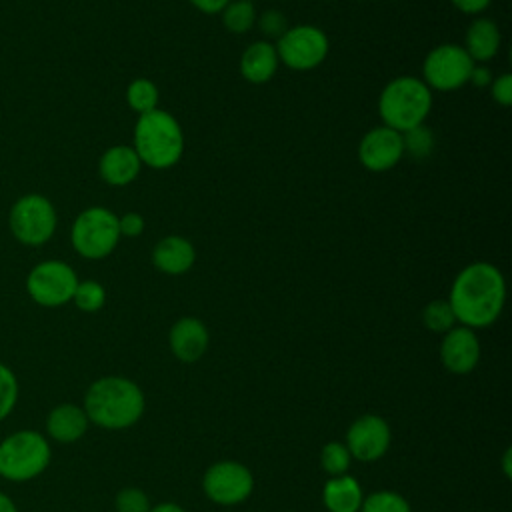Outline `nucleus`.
<instances>
[{"label": "nucleus", "mask_w": 512, "mask_h": 512, "mask_svg": "<svg viewBox=\"0 0 512 512\" xmlns=\"http://www.w3.org/2000/svg\"><path fill=\"white\" fill-rule=\"evenodd\" d=\"M278 54L270 40H256L240 56V74L250 84H266L278 70Z\"/></svg>", "instance_id": "19"}, {"label": "nucleus", "mask_w": 512, "mask_h": 512, "mask_svg": "<svg viewBox=\"0 0 512 512\" xmlns=\"http://www.w3.org/2000/svg\"><path fill=\"white\" fill-rule=\"evenodd\" d=\"M492 80H494L492 70L486 64H474L468 84H472L476 88H488L492 84Z\"/></svg>", "instance_id": "35"}, {"label": "nucleus", "mask_w": 512, "mask_h": 512, "mask_svg": "<svg viewBox=\"0 0 512 512\" xmlns=\"http://www.w3.org/2000/svg\"><path fill=\"white\" fill-rule=\"evenodd\" d=\"M422 324L430 332L446 334L450 328L456 326V316L448 304V300H432L422 308Z\"/></svg>", "instance_id": "25"}, {"label": "nucleus", "mask_w": 512, "mask_h": 512, "mask_svg": "<svg viewBox=\"0 0 512 512\" xmlns=\"http://www.w3.org/2000/svg\"><path fill=\"white\" fill-rule=\"evenodd\" d=\"M452 6L462 12V14H468V16H478L482 14L492 0H450Z\"/></svg>", "instance_id": "34"}, {"label": "nucleus", "mask_w": 512, "mask_h": 512, "mask_svg": "<svg viewBox=\"0 0 512 512\" xmlns=\"http://www.w3.org/2000/svg\"><path fill=\"white\" fill-rule=\"evenodd\" d=\"M84 412L88 420L100 428H130L144 414V394L140 386L128 378L104 376L88 386Z\"/></svg>", "instance_id": "2"}, {"label": "nucleus", "mask_w": 512, "mask_h": 512, "mask_svg": "<svg viewBox=\"0 0 512 512\" xmlns=\"http://www.w3.org/2000/svg\"><path fill=\"white\" fill-rule=\"evenodd\" d=\"M158 100H160L158 86L150 78H134L126 88V104L138 116L156 110Z\"/></svg>", "instance_id": "22"}, {"label": "nucleus", "mask_w": 512, "mask_h": 512, "mask_svg": "<svg viewBox=\"0 0 512 512\" xmlns=\"http://www.w3.org/2000/svg\"><path fill=\"white\" fill-rule=\"evenodd\" d=\"M142 170V162L136 150L128 144H114L106 148L98 160L100 178L114 188L132 184Z\"/></svg>", "instance_id": "16"}, {"label": "nucleus", "mask_w": 512, "mask_h": 512, "mask_svg": "<svg viewBox=\"0 0 512 512\" xmlns=\"http://www.w3.org/2000/svg\"><path fill=\"white\" fill-rule=\"evenodd\" d=\"M18 400V380L10 366L0 362V422L14 410Z\"/></svg>", "instance_id": "29"}, {"label": "nucleus", "mask_w": 512, "mask_h": 512, "mask_svg": "<svg viewBox=\"0 0 512 512\" xmlns=\"http://www.w3.org/2000/svg\"><path fill=\"white\" fill-rule=\"evenodd\" d=\"M88 416L84 408L76 404H60L54 410H50L46 418V432L50 438L62 444H70L80 440L88 430Z\"/></svg>", "instance_id": "20"}, {"label": "nucleus", "mask_w": 512, "mask_h": 512, "mask_svg": "<svg viewBox=\"0 0 512 512\" xmlns=\"http://www.w3.org/2000/svg\"><path fill=\"white\" fill-rule=\"evenodd\" d=\"M72 302L82 312H88V314L98 312L106 304V290L96 280H78Z\"/></svg>", "instance_id": "26"}, {"label": "nucleus", "mask_w": 512, "mask_h": 512, "mask_svg": "<svg viewBox=\"0 0 512 512\" xmlns=\"http://www.w3.org/2000/svg\"><path fill=\"white\" fill-rule=\"evenodd\" d=\"M150 512H186V510L174 502H162V504L150 508Z\"/></svg>", "instance_id": "37"}, {"label": "nucleus", "mask_w": 512, "mask_h": 512, "mask_svg": "<svg viewBox=\"0 0 512 512\" xmlns=\"http://www.w3.org/2000/svg\"><path fill=\"white\" fill-rule=\"evenodd\" d=\"M196 262L194 244L178 234L164 236L152 248V264L156 270L168 276L186 274Z\"/></svg>", "instance_id": "17"}, {"label": "nucleus", "mask_w": 512, "mask_h": 512, "mask_svg": "<svg viewBox=\"0 0 512 512\" xmlns=\"http://www.w3.org/2000/svg\"><path fill=\"white\" fill-rule=\"evenodd\" d=\"M256 22H258L260 32H262L266 38H270V40H278V38L288 30V18H286V14H284L282 10H278V8H268V10H264V12L256 18Z\"/></svg>", "instance_id": "30"}, {"label": "nucleus", "mask_w": 512, "mask_h": 512, "mask_svg": "<svg viewBox=\"0 0 512 512\" xmlns=\"http://www.w3.org/2000/svg\"><path fill=\"white\" fill-rule=\"evenodd\" d=\"M144 218L138 212H126L122 216H118V228H120V236L126 238H138L144 232Z\"/></svg>", "instance_id": "33"}, {"label": "nucleus", "mask_w": 512, "mask_h": 512, "mask_svg": "<svg viewBox=\"0 0 512 512\" xmlns=\"http://www.w3.org/2000/svg\"><path fill=\"white\" fill-rule=\"evenodd\" d=\"M474 60L462 44L444 42L434 46L422 60V82L434 92L460 90L470 80Z\"/></svg>", "instance_id": "9"}, {"label": "nucleus", "mask_w": 512, "mask_h": 512, "mask_svg": "<svg viewBox=\"0 0 512 512\" xmlns=\"http://www.w3.org/2000/svg\"><path fill=\"white\" fill-rule=\"evenodd\" d=\"M76 286V270L68 262L56 258L38 262L26 276L28 296L44 308H58L72 302Z\"/></svg>", "instance_id": "10"}, {"label": "nucleus", "mask_w": 512, "mask_h": 512, "mask_svg": "<svg viewBox=\"0 0 512 512\" xmlns=\"http://www.w3.org/2000/svg\"><path fill=\"white\" fill-rule=\"evenodd\" d=\"M202 14H220L230 0H188Z\"/></svg>", "instance_id": "36"}, {"label": "nucleus", "mask_w": 512, "mask_h": 512, "mask_svg": "<svg viewBox=\"0 0 512 512\" xmlns=\"http://www.w3.org/2000/svg\"><path fill=\"white\" fill-rule=\"evenodd\" d=\"M448 304L466 328H486L498 320L506 302V280L502 272L486 262L466 264L452 280Z\"/></svg>", "instance_id": "1"}, {"label": "nucleus", "mask_w": 512, "mask_h": 512, "mask_svg": "<svg viewBox=\"0 0 512 512\" xmlns=\"http://www.w3.org/2000/svg\"><path fill=\"white\" fill-rule=\"evenodd\" d=\"M48 440L36 430H18L0 442V476L26 482L40 476L50 464Z\"/></svg>", "instance_id": "5"}, {"label": "nucleus", "mask_w": 512, "mask_h": 512, "mask_svg": "<svg viewBox=\"0 0 512 512\" xmlns=\"http://www.w3.org/2000/svg\"><path fill=\"white\" fill-rule=\"evenodd\" d=\"M280 64L288 66L294 72H308L318 68L328 52L330 40L324 30L314 24H296L274 42Z\"/></svg>", "instance_id": "8"}, {"label": "nucleus", "mask_w": 512, "mask_h": 512, "mask_svg": "<svg viewBox=\"0 0 512 512\" xmlns=\"http://www.w3.org/2000/svg\"><path fill=\"white\" fill-rule=\"evenodd\" d=\"M132 148L142 166L166 170L180 162L184 154V132L180 122L168 110L156 108L140 114L134 124Z\"/></svg>", "instance_id": "3"}, {"label": "nucleus", "mask_w": 512, "mask_h": 512, "mask_svg": "<svg viewBox=\"0 0 512 512\" xmlns=\"http://www.w3.org/2000/svg\"><path fill=\"white\" fill-rule=\"evenodd\" d=\"M220 16L224 28L232 34H244L256 24V8L250 0H230Z\"/></svg>", "instance_id": "23"}, {"label": "nucleus", "mask_w": 512, "mask_h": 512, "mask_svg": "<svg viewBox=\"0 0 512 512\" xmlns=\"http://www.w3.org/2000/svg\"><path fill=\"white\" fill-rule=\"evenodd\" d=\"M116 512H150L148 496L140 488H124L116 494Z\"/></svg>", "instance_id": "31"}, {"label": "nucleus", "mask_w": 512, "mask_h": 512, "mask_svg": "<svg viewBox=\"0 0 512 512\" xmlns=\"http://www.w3.org/2000/svg\"><path fill=\"white\" fill-rule=\"evenodd\" d=\"M204 494L222 506L244 502L254 490L252 472L234 460H220L212 464L202 478Z\"/></svg>", "instance_id": "11"}, {"label": "nucleus", "mask_w": 512, "mask_h": 512, "mask_svg": "<svg viewBox=\"0 0 512 512\" xmlns=\"http://www.w3.org/2000/svg\"><path fill=\"white\" fill-rule=\"evenodd\" d=\"M250 2H252V0H250Z\"/></svg>", "instance_id": "39"}, {"label": "nucleus", "mask_w": 512, "mask_h": 512, "mask_svg": "<svg viewBox=\"0 0 512 512\" xmlns=\"http://www.w3.org/2000/svg\"><path fill=\"white\" fill-rule=\"evenodd\" d=\"M364 494L354 476H332L322 488V502L328 512H358Z\"/></svg>", "instance_id": "21"}, {"label": "nucleus", "mask_w": 512, "mask_h": 512, "mask_svg": "<svg viewBox=\"0 0 512 512\" xmlns=\"http://www.w3.org/2000/svg\"><path fill=\"white\" fill-rule=\"evenodd\" d=\"M350 452L342 442H328L320 450V464L330 476H342L350 468Z\"/></svg>", "instance_id": "28"}, {"label": "nucleus", "mask_w": 512, "mask_h": 512, "mask_svg": "<svg viewBox=\"0 0 512 512\" xmlns=\"http://www.w3.org/2000/svg\"><path fill=\"white\" fill-rule=\"evenodd\" d=\"M432 110V90L422 78L404 74L392 78L378 96V116L384 126L406 132L426 122Z\"/></svg>", "instance_id": "4"}, {"label": "nucleus", "mask_w": 512, "mask_h": 512, "mask_svg": "<svg viewBox=\"0 0 512 512\" xmlns=\"http://www.w3.org/2000/svg\"><path fill=\"white\" fill-rule=\"evenodd\" d=\"M358 512H410V504L398 492L378 490L362 500Z\"/></svg>", "instance_id": "27"}, {"label": "nucleus", "mask_w": 512, "mask_h": 512, "mask_svg": "<svg viewBox=\"0 0 512 512\" xmlns=\"http://www.w3.org/2000/svg\"><path fill=\"white\" fill-rule=\"evenodd\" d=\"M0 512H18L16 504L4 492H0Z\"/></svg>", "instance_id": "38"}, {"label": "nucleus", "mask_w": 512, "mask_h": 512, "mask_svg": "<svg viewBox=\"0 0 512 512\" xmlns=\"http://www.w3.org/2000/svg\"><path fill=\"white\" fill-rule=\"evenodd\" d=\"M500 44L502 34L498 24L486 16H478L468 24L462 48L468 52L474 64H486L498 54Z\"/></svg>", "instance_id": "18"}, {"label": "nucleus", "mask_w": 512, "mask_h": 512, "mask_svg": "<svg viewBox=\"0 0 512 512\" xmlns=\"http://www.w3.org/2000/svg\"><path fill=\"white\" fill-rule=\"evenodd\" d=\"M58 226V214L50 198L38 192L24 194L14 200L8 212L10 234L24 246L46 244Z\"/></svg>", "instance_id": "7"}, {"label": "nucleus", "mask_w": 512, "mask_h": 512, "mask_svg": "<svg viewBox=\"0 0 512 512\" xmlns=\"http://www.w3.org/2000/svg\"><path fill=\"white\" fill-rule=\"evenodd\" d=\"M434 132L426 126H414L406 132H402V148H404V156H410L414 160H422L428 158L434 150Z\"/></svg>", "instance_id": "24"}, {"label": "nucleus", "mask_w": 512, "mask_h": 512, "mask_svg": "<svg viewBox=\"0 0 512 512\" xmlns=\"http://www.w3.org/2000/svg\"><path fill=\"white\" fill-rule=\"evenodd\" d=\"M488 88H490V96L496 104H500L502 108H508L512 104V74L504 72V74L496 76Z\"/></svg>", "instance_id": "32"}, {"label": "nucleus", "mask_w": 512, "mask_h": 512, "mask_svg": "<svg viewBox=\"0 0 512 512\" xmlns=\"http://www.w3.org/2000/svg\"><path fill=\"white\" fill-rule=\"evenodd\" d=\"M404 158L402 134L380 124L358 142V160L368 172H388Z\"/></svg>", "instance_id": "13"}, {"label": "nucleus", "mask_w": 512, "mask_h": 512, "mask_svg": "<svg viewBox=\"0 0 512 512\" xmlns=\"http://www.w3.org/2000/svg\"><path fill=\"white\" fill-rule=\"evenodd\" d=\"M120 238L118 216L104 206L84 208L70 228V244L74 252L86 260H102L110 256Z\"/></svg>", "instance_id": "6"}, {"label": "nucleus", "mask_w": 512, "mask_h": 512, "mask_svg": "<svg viewBox=\"0 0 512 512\" xmlns=\"http://www.w3.org/2000/svg\"><path fill=\"white\" fill-rule=\"evenodd\" d=\"M390 426L376 414L356 418L346 432V448L352 458L360 462H374L382 458L390 446Z\"/></svg>", "instance_id": "12"}, {"label": "nucleus", "mask_w": 512, "mask_h": 512, "mask_svg": "<svg viewBox=\"0 0 512 512\" xmlns=\"http://www.w3.org/2000/svg\"><path fill=\"white\" fill-rule=\"evenodd\" d=\"M440 360L448 372L468 374L480 362V340L472 328H450L440 344Z\"/></svg>", "instance_id": "14"}, {"label": "nucleus", "mask_w": 512, "mask_h": 512, "mask_svg": "<svg viewBox=\"0 0 512 512\" xmlns=\"http://www.w3.org/2000/svg\"><path fill=\"white\" fill-rule=\"evenodd\" d=\"M210 342L206 324L200 318L184 316L176 320L168 334L172 354L182 362H196L204 356Z\"/></svg>", "instance_id": "15"}]
</instances>
